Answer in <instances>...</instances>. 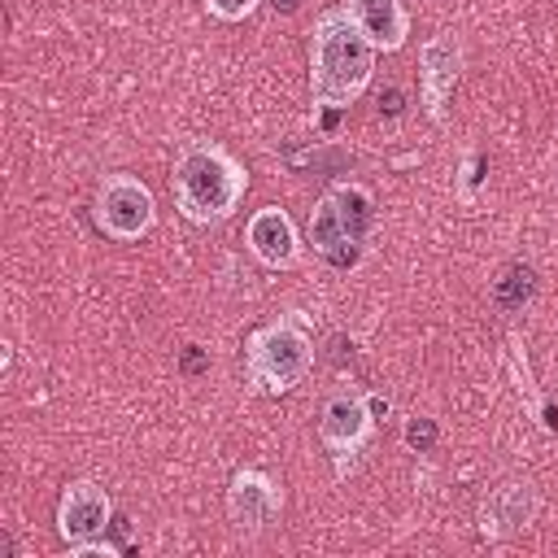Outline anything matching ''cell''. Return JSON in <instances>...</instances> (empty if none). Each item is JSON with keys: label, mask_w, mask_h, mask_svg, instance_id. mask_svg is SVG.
I'll return each mask as SVG.
<instances>
[{"label": "cell", "mask_w": 558, "mask_h": 558, "mask_svg": "<svg viewBox=\"0 0 558 558\" xmlns=\"http://www.w3.org/2000/svg\"><path fill=\"white\" fill-rule=\"evenodd\" d=\"M436 436H440V427H436V418H427V414H414V418H405V427H401V440H405L410 449H418V453H427V449L436 445Z\"/></svg>", "instance_id": "14"}, {"label": "cell", "mask_w": 558, "mask_h": 558, "mask_svg": "<svg viewBox=\"0 0 558 558\" xmlns=\"http://www.w3.org/2000/svg\"><path fill=\"white\" fill-rule=\"evenodd\" d=\"M244 240H248V253L270 266V270H288L301 262V235H296V222L288 218V209L279 205H266L248 218L244 227Z\"/></svg>", "instance_id": "10"}, {"label": "cell", "mask_w": 558, "mask_h": 558, "mask_svg": "<svg viewBox=\"0 0 558 558\" xmlns=\"http://www.w3.org/2000/svg\"><path fill=\"white\" fill-rule=\"evenodd\" d=\"M201 366H205L201 353H187V357H183V371H201Z\"/></svg>", "instance_id": "17"}, {"label": "cell", "mask_w": 558, "mask_h": 558, "mask_svg": "<svg viewBox=\"0 0 558 558\" xmlns=\"http://www.w3.org/2000/svg\"><path fill=\"white\" fill-rule=\"evenodd\" d=\"M70 554H74V558H113L118 549H113L109 541L96 536V541H78V545H70Z\"/></svg>", "instance_id": "16"}, {"label": "cell", "mask_w": 558, "mask_h": 558, "mask_svg": "<svg viewBox=\"0 0 558 558\" xmlns=\"http://www.w3.org/2000/svg\"><path fill=\"white\" fill-rule=\"evenodd\" d=\"M109 519H113V501H109V493L100 484H92V480L65 484L61 506H57V532L65 536V545L105 536Z\"/></svg>", "instance_id": "8"}, {"label": "cell", "mask_w": 558, "mask_h": 558, "mask_svg": "<svg viewBox=\"0 0 558 558\" xmlns=\"http://www.w3.org/2000/svg\"><path fill=\"white\" fill-rule=\"evenodd\" d=\"M244 187H248L244 166L214 140L187 144L174 161V205L196 227H214L231 218L244 201Z\"/></svg>", "instance_id": "2"}, {"label": "cell", "mask_w": 558, "mask_h": 558, "mask_svg": "<svg viewBox=\"0 0 558 558\" xmlns=\"http://www.w3.org/2000/svg\"><path fill=\"white\" fill-rule=\"evenodd\" d=\"M92 214L109 240H140L157 222V201H153L148 183H140L135 174H105L96 187Z\"/></svg>", "instance_id": "5"}, {"label": "cell", "mask_w": 558, "mask_h": 558, "mask_svg": "<svg viewBox=\"0 0 558 558\" xmlns=\"http://www.w3.org/2000/svg\"><path fill=\"white\" fill-rule=\"evenodd\" d=\"M371 227H375V196L362 183H336L314 201L305 235L314 253H323L331 266L344 270L362 262Z\"/></svg>", "instance_id": "3"}, {"label": "cell", "mask_w": 558, "mask_h": 558, "mask_svg": "<svg viewBox=\"0 0 558 558\" xmlns=\"http://www.w3.org/2000/svg\"><path fill=\"white\" fill-rule=\"evenodd\" d=\"M310 366H314V344L292 318L266 323L244 340V379L253 392L266 397L292 392L310 375Z\"/></svg>", "instance_id": "4"}, {"label": "cell", "mask_w": 558, "mask_h": 558, "mask_svg": "<svg viewBox=\"0 0 558 558\" xmlns=\"http://www.w3.org/2000/svg\"><path fill=\"white\" fill-rule=\"evenodd\" d=\"M532 288H536V279H532V270L527 266H510L497 283H493V296L506 305V310H519L527 296H532Z\"/></svg>", "instance_id": "13"}, {"label": "cell", "mask_w": 558, "mask_h": 558, "mask_svg": "<svg viewBox=\"0 0 558 558\" xmlns=\"http://www.w3.org/2000/svg\"><path fill=\"white\" fill-rule=\"evenodd\" d=\"M262 0H205V9L218 17V22H244Z\"/></svg>", "instance_id": "15"}, {"label": "cell", "mask_w": 558, "mask_h": 558, "mask_svg": "<svg viewBox=\"0 0 558 558\" xmlns=\"http://www.w3.org/2000/svg\"><path fill=\"white\" fill-rule=\"evenodd\" d=\"M375 74V44L362 35L349 9L318 13L310 31V96L323 109L353 105Z\"/></svg>", "instance_id": "1"}, {"label": "cell", "mask_w": 558, "mask_h": 558, "mask_svg": "<svg viewBox=\"0 0 558 558\" xmlns=\"http://www.w3.org/2000/svg\"><path fill=\"white\" fill-rule=\"evenodd\" d=\"M371 427H375L371 401L357 397V392H336V397H327V405H323V414H318V436H323V445H327L336 458L357 453V449L371 440Z\"/></svg>", "instance_id": "9"}, {"label": "cell", "mask_w": 558, "mask_h": 558, "mask_svg": "<svg viewBox=\"0 0 558 558\" xmlns=\"http://www.w3.org/2000/svg\"><path fill=\"white\" fill-rule=\"evenodd\" d=\"M536 519V488L532 484H506L484 506V536H510Z\"/></svg>", "instance_id": "12"}, {"label": "cell", "mask_w": 558, "mask_h": 558, "mask_svg": "<svg viewBox=\"0 0 558 558\" xmlns=\"http://www.w3.org/2000/svg\"><path fill=\"white\" fill-rule=\"evenodd\" d=\"M362 35L375 44V52H397L410 35V13L401 0H349L344 4Z\"/></svg>", "instance_id": "11"}, {"label": "cell", "mask_w": 558, "mask_h": 558, "mask_svg": "<svg viewBox=\"0 0 558 558\" xmlns=\"http://www.w3.org/2000/svg\"><path fill=\"white\" fill-rule=\"evenodd\" d=\"M283 510V488L257 471V466H244L231 475V488H227V514L240 532H262L275 523V514Z\"/></svg>", "instance_id": "7"}, {"label": "cell", "mask_w": 558, "mask_h": 558, "mask_svg": "<svg viewBox=\"0 0 558 558\" xmlns=\"http://www.w3.org/2000/svg\"><path fill=\"white\" fill-rule=\"evenodd\" d=\"M462 61H466V48H462L458 31H436L418 48V96H423V109L432 113V122H445V100L462 74Z\"/></svg>", "instance_id": "6"}]
</instances>
